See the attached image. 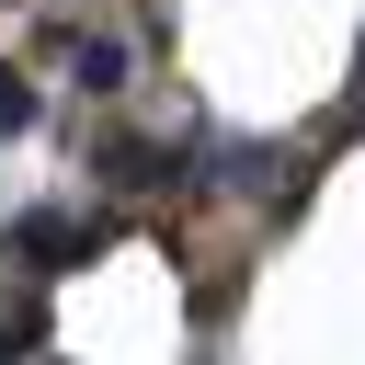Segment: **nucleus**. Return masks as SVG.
Segmentation results:
<instances>
[{
  "label": "nucleus",
  "instance_id": "obj_1",
  "mask_svg": "<svg viewBox=\"0 0 365 365\" xmlns=\"http://www.w3.org/2000/svg\"><path fill=\"white\" fill-rule=\"evenodd\" d=\"M114 240V217H23L11 240H0V262H23V274H68V262H91Z\"/></svg>",
  "mask_w": 365,
  "mask_h": 365
},
{
  "label": "nucleus",
  "instance_id": "obj_3",
  "mask_svg": "<svg viewBox=\"0 0 365 365\" xmlns=\"http://www.w3.org/2000/svg\"><path fill=\"white\" fill-rule=\"evenodd\" d=\"M68 68H80V91H114V80H125V46H114V34H80Z\"/></svg>",
  "mask_w": 365,
  "mask_h": 365
},
{
  "label": "nucleus",
  "instance_id": "obj_2",
  "mask_svg": "<svg viewBox=\"0 0 365 365\" xmlns=\"http://www.w3.org/2000/svg\"><path fill=\"white\" fill-rule=\"evenodd\" d=\"M103 182H125V194H160V182H194V148H137V137H114V148H103Z\"/></svg>",
  "mask_w": 365,
  "mask_h": 365
},
{
  "label": "nucleus",
  "instance_id": "obj_4",
  "mask_svg": "<svg viewBox=\"0 0 365 365\" xmlns=\"http://www.w3.org/2000/svg\"><path fill=\"white\" fill-rule=\"evenodd\" d=\"M23 125H34V91H23L11 68H0V137H23Z\"/></svg>",
  "mask_w": 365,
  "mask_h": 365
}]
</instances>
